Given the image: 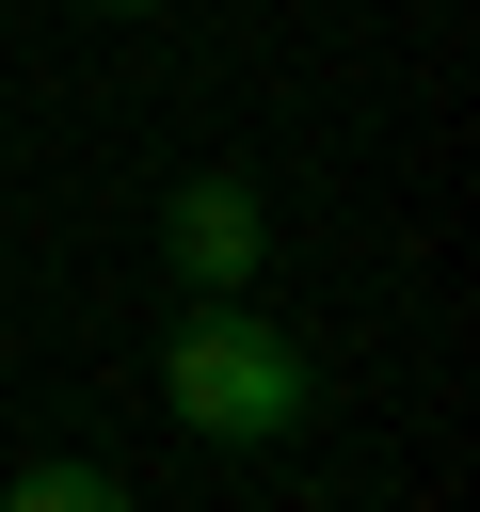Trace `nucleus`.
<instances>
[{"instance_id": "obj_2", "label": "nucleus", "mask_w": 480, "mask_h": 512, "mask_svg": "<svg viewBox=\"0 0 480 512\" xmlns=\"http://www.w3.org/2000/svg\"><path fill=\"white\" fill-rule=\"evenodd\" d=\"M160 272H176V288H256V272H272L256 176H176V192H160Z\"/></svg>"}, {"instance_id": "obj_4", "label": "nucleus", "mask_w": 480, "mask_h": 512, "mask_svg": "<svg viewBox=\"0 0 480 512\" xmlns=\"http://www.w3.org/2000/svg\"><path fill=\"white\" fill-rule=\"evenodd\" d=\"M96 16H160V0H96Z\"/></svg>"}, {"instance_id": "obj_1", "label": "nucleus", "mask_w": 480, "mask_h": 512, "mask_svg": "<svg viewBox=\"0 0 480 512\" xmlns=\"http://www.w3.org/2000/svg\"><path fill=\"white\" fill-rule=\"evenodd\" d=\"M160 400L208 432V448H288L320 400H304V352L240 304V288H192L176 304V336H160Z\"/></svg>"}, {"instance_id": "obj_3", "label": "nucleus", "mask_w": 480, "mask_h": 512, "mask_svg": "<svg viewBox=\"0 0 480 512\" xmlns=\"http://www.w3.org/2000/svg\"><path fill=\"white\" fill-rule=\"evenodd\" d=\"M0 512H128V480H96V464H16Z\"/></svg>"}]
</instances>
